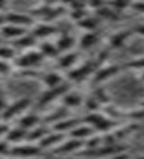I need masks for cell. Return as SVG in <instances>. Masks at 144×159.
<instances>
[{"label":"cell","instance_id":"obj_21","mask_svg":"<svg viewBox=\"0 0 144 159\" xmlns=\"http://www.w3.org/2000/svg\"><path fill=\"white\" fill-rule=\"evenodd\" d=\"M38 51L43 56V59H57L59 57V51L56 48V43L48 42V40H43L38 46Z\"/></svg>","mask_w":144,"mask_h":159},{"label":"cell","instance_id":"obj_19","mask_svg":"<svg viewBox=\"0 0 144 159\" xmlns=\"http://www.w3.org/2000/svg\"><path fill=\"white\" fill-rule=\"evenodd\" d=\"M46 134H48V129H46L43 124H38V126H35L33 129L27 130V137H25V142L38 145V143H40V142L46 137Z\"/></svg>","mask_w":144,"mask_h":159},{"label":"cell","instance_id":"obj_37","mask_svg":"<svg viewBox=\"0 0 144 159\" xmlns=\"http://www.w3.org/2000/svg\"><path fill=\"white\" fill-rule=\"evenodd\" d=\"M136 159H144V156H139V157H136Z\"/></svg>","mask_w":144,"mask_h":159},{"label":"cell","instance_id":"obj_26","mask_svg":"<svg viewBox=\"0 0 144 159\" xmlns=\"http://www.w3.org/2000/svg\"><path fill=\"white\" fill-rule=\"evenodd\" d=\"M18 56V51L13 48L11 45H2L0 46V61H8L13 62Z\"/></svg>","mask_w":144,"mask_h":159},{"label":"cell","instance_id":"obj_11","mask_svg":"<svg viewBox=\"0 0 144 159\" xmlns=\"http://www.w3.org/2000/svg\"><path fill=\"white\" fill-rule=\"evenodd\" d=\"M78 62V52L70 51V52H63L57 57V69L60 70H71Z\"/></svg>","mask_w":144,"mask_h":159},{"label":"cell","instance_id":"obj_32","mask_svg":"<svg viewBox=\"0 0 144 159\" xmlns=\"http://www.w3.org/2000/svg\"><path fill=\"white\" fill-rule=\"evenodd\" d=\"M8 123H3V121H0V140L2 139H5V135H6V132H8Z\"/></svg>","mask_w":144,"mask_h":159},{"label":"cell","instance_id":"obj_1","mask_svg":"<svg viewBox=\"0 0 144 159\" xmlns=\"http://www.w3.org/2000/svg\"><path fill=\"white\" fill-rule=\"evenodd\" d=\"M44 59L38 49H29V51H24L21 56H16V59L13 61V67L19 70H33L40 67Z\"/></svg>","mask_w":144,"mask_h":159},{"label":"cell","instance_id":"obj_20","mask_svg":"<svg viewBox=\"0 0 144 159\" xmlns=\"http://www.w3.org/2000/svg\"><path fill=\"white\" fill-rule=\"evenodd\" d=\"M132 35V30H119V32H114L109 38V48L111 49H117V48H122L125 45V42L130 38Z\"/></svg>","mask_w":144,"mask_h":159},{"label":"cell","instance_id":"obj_14","mask_svg":"<svg viewBox=\"0 0 144 159\" xmlns=\"http://www.w3.org/2000/svg\"><path fill=\"white\" fill-rule=\"evenodd\" d=\"M36 43V38L30 34V32H27L25 35H22L21 38H18L16 42H13L11 43V46L15 48L16 51H29V49H33V45Z\"/></svg>","mask_w":144,"mask_h":159},{"label":"cell","instance_id":"obj_4","mask_svg":"<svg viewBox=\"0 0 144 159\" xmlns=\"http://www.w3.org/2000/svg\"><path fill=\"white\" fill-rule=\"evenodd\" d=\"M70 83L65 80V81L56 88H51V89H44V92L40 96V99H38V105L40 107H43V105H48L51 102H54L56 99H62L63 94H67V92L70 91Z\"/></svg>","mask_w":144,"mask_h":159},{"label":"cell","instance_id":"obj_2","mask_svg":"<svg viewBox=\"0 0 144 159\" xmlns=\"http://www.w3.org/2000/svg\"><path fill=\"white\" fill-rule=\"evenodd\" d=\"M41 148L35 143L22 142L19 145H11L10 150V157L11 159H32V157H40L41 156Z\"/></svg>","mask_w":144,"mask_h":159},{"label":"cell","instance_id":"obj_16","mask_svg":"<svg viewBox=\"0 0 144 159\" xmlns=\"http://www.w3.org/2000/svg\"><path fill=\"white\" fill-rule=\"evenodd\" d=\"M121 70V67H117V65H106V67H98L95 75H94V83L95 84H100L101 81L104 80H108L111 76H114L117 72Z\"/></svg>","mask_w":144,"mask_h":159},{"label":"cell","instance_id":"obj_31","mask_svg":"<svg viewBox=\"0 0 144 159\" xmlns=\"http://www.w3.org/2000/svg\"><path fill=\"white\" fill-rule=\"evenodd\" d=\"M87 5L92 7V8L100 10L101 7H104V0H87Z\"/></svg>","mask_w":144,"mask_h":159},{"label":"cell","instance_id":"obj_6","mask_svg":"<svg viewBox=\"0 0 144 159\" xmlns=\"http://www.w3.org/2000/svg\"><path fill=\"white\" fill-rule=\"evenodd\" d=\"M38 81L43 84L44 89H51V88H56V86L62 84L65 81V78L59 72H41L40 78H38Z\"/></svg>","mask_w":144,"mask_h":159},{"label":"cell","instance_id":"obj_13","mask_svg":"<svg viewBox=\"0 0 144 159\" xmlns=\"http://www.w3.org/2000/svg\"><path fill=\"white\" fill-rule=\"evenodd\" d=\"M83 143H84V142H81V140H74V139L63 140V142L59 145V147H56L52 151H54L56 154H70V153H74L76 150H79Z\"/></svg>","mask_w":144,"mask_h":159},{"label":"cell","instance_id":"obj_35","mask_svg":"<svg viewBox=\"0 0 144 159\" xmlns=\"http://www.w3.org/2000/svg\"><path fill=\"white\" fill-rule=\"evenodd\" d=\"M5 24H6V21H5V15H2V13H0V27H3Z\"/></svg>","mask_w":144,"mask_h":159},{"label":"cell","instance_id":"obj_5","mask_svg":"<svg viewBox=\"0 0 144 159\" xmlns=\"http://www.w3.org/2000/svg\"><path fill=\"white\" fill-rule=\"evenodd\" d=\"M5 21L6 24H13V25H19V27H32L35 24V19L30 15H25V13H18V11H10L5 15Z\"/></svg>","mask_w":144,"mask_h":159},{"label":"cell","instance_id":"obj_23","mask_svg":"<svg viewBox=\"0 0 144 159\" xmlns=\"http://www.w3.org/2000/svg\"><path fill=\"white\" fill-rule=\"evenodd\" d=\"M78 124H81L78 119H71V118H63L60 121H57L56 124H52V129L54 132H60V134H67L70 132L73 127H76Z\"/></svg>","mask_w":144,"mask_h":159},{"label":"cell","instance_id":"obj_30","mask_svg":"<svg viewBox=\"0 0 144 159\" xmlns=\"http://www.w3.org/2000/svg\"><path fill=\"white\" fill-rule=\"evenodd\" d=\"M10 150H11V145L5 139L0 140V156H8L10 154Z\"/></svg>","mask_w":144,"mask_h":159},{"label":"cell","instance_id":"obj_33","mask_svg":"<svg viewBox=\"0 0 144 159\" xmlns=\"http://www.w3.org/2000/svg\"><path fill=\"white\" fill-rule=\"evenodd\" d=\"M132 8H133L135 11L142 13V15H144V2H135V3L132 5Z\"/></svg>","mask_w":144,"mask_h":159},{"label":"cell","instance_id":"obj_34","mask_svg":"<svg viewBox=\"0 0 144 159\" xmlns=\"http://www.w3.org/2000/svg\"><path fill=\"white\" fill-rule=\"evenodd\" d=\"M133 32H135V34H138V35H141V37H144V24L136 25V27L133 29Z\"/></svg>","mask_w":144,"mask_h":159},{"label":"cell","instance_id":"obj_17","mask_svg":"<svg viewBox=\"0 0 144 159\" xmlns=\"http://www.w3.org/2000/svg\"><path fill=\"white\" fill-rule=\"evenodd\" d=\"M25 137H27V130H24L18 126L15 127H10L6 135H5V140L10 143V145H19L22 142H25Z\"/></svg>","mask_w":144,"mask_h":159},{"label":"cell","instance_id":"obj_24","mask_svg":"<svg viewBox=\"0 0 144 159\" xmlns=\"http://www.w3.org/2000/svg\"><path fill=\"white\" fill-rule=\"evenodd\" d=\"M98 32L97 30H94V32H86L81 38H79V48L81 49H89V48H92L94 45H97V42H98Z\"/></svg>","mask_w":144,"mask_h":159},{"label":"cell","instance_id":"obj_29","mask_svg":"<svg viewBox=\"0 0 144 159\" xmlns=\"http://www.w3.org/2000/svg\"><path fill=\"white\" fill-rule=\"evenodd\" d=\"M127 67H130V69H136V70H142L144 72V56L142 57H138V59H135V61H132Z\"/></svg>","mask_w":144,"mask_h":159},{"label":"cell","instance_id":"obj_3","mask_svg":"<svg viewBox=\"0 0 144 159\" xmlns=\"http://www.w3.org/2000/svg\"><path fill=\"white\" fill-rule=\"evenodd\" d=\"M30 99L29 97H22V99H18L15 100L13 103H8L5 110L2 111V115H0V119H2L3 123H8L11 121V119L15 118H19L21 115H24L25 111H27V108L30 107Z\"/></svg>","mask_w":144,"mask_h":159},{"label":"cell","instance_id":"obj_7","mask_svg":"<svg viewBox=\"0 0 144 159\" xmlns=\"http://www.w3.org/2000/svg\"><path fill=\"white\" fill-rule=\"evenodd\" d=\"M57 32V27L56 25H52L49 22H38V24H33V29H32V35L36 38V40H46L48 37L54 35Z\"/></svg>","mask_w":144,"mask_h":159},{"label":"cell","instance_id":"obj_36","mask_svg":"<svg viewBox=\"0 0 144 159\" xmlns=\"http://www.w3.org/2000/svg\"><path fill=\"white\" fill-rule=\"evenodd\" d=\"M56 2H59V0H44V3L46 5H49V7H54V3Z\"/></svg>","mask_w":144,"mask_h":159},{"label":"cell","instance_id":"obj_22","mask_svg":"<svg viewBox=\"0 0 144 159\" xmlns=\"http://www.w3.org/2000/svg\"><path fill=\"white\" fill-rule=\"evenodd\" d=\"M83 103V97L79 92H74V91H68L67 94L62 96V105L65 108H76Z\"/></svg>","mask_w":144,"mask_h":159},{"label":"cell","instance_id":"obj_9","mask_svg":"<svg viewBox=\"0 0 144 159\" xmlns=\"http://www.w3.org/2000/svg\"><path fill=\"white\" fill-rule=\"evenodd\" d=\"M94 72V64L92 62H86L79 67H73L68 73V78L71 81H83L84 78H87L90 73Z\"/></svg>","mask_w":144,"mask_h":159},{"label":"cell","instance_id":"obj_15","mask_svg":"<svg viewBox=\"0 0 144 159\" xmlns=\"http://www.w3.org/2000/svg\"><path fill=\"white\" fill-rule=\"evenodd\" d=\"M92 135H94V129L89 124H78L76 127H73L70 130V137L74 140H81V142L89 140Z\"/></svg>","mask_w":144,"mask_h":159},{"label":"cell","instance_id":"obj_27","mask_svg":"<svg viewBox=\"0 0 144 159\" xmlns=\"http://www.w3.org/2000/svg\"><path fill=\"white\" fill-rule=\"evenodd\" d=\"M15 67H13V62L8 61H0V76H8L13 73Z\"/></svg>","mask_w":144,"mask_h":159},{"label":"cell","instance_id":"obj_10","mask_svg":"<svg viewBox=\"0 0 144 159\" xmlns=\"http://www.w3.org/2000/svg\"><path fill=\"white\" fill-rule=\"evenodd\" d=\"M65 140V134H60V132H52V134H46V137L38 143V147H40L41 150H54L56 147H59V145Z\"/></svg>","mask_w":144,"mask_h":159},{"label":"cell","instance_id":"obj_12","mask_svg":"<svg viewBox=\"0 0 144 159\" xmlns=\"http://www.w3.org/2000/svg\"><path fill=\"white\" fill-rule=\"evenodd\" d=\"M74 45H76V40H74L71 35L65 34V32L59 35L57 42H56V48H57V51H59V54H63V52L73 51Z\"/></svg>","mask_w":144,"mask_h":159},{"label":"cell","instance_id":"obj_8","mask_svg":"<svg viewBox=\"0 0 144 159\" xmlns=\"http://www.w3.org/2000/svg\"><path fill=\"white\" fill-rule=\"evenodd\" d=\"M27 34V29L19 27V25H13V24H5L3 27H0V35H2L5 40H10V42H16L18 38H21L22 35Z\"/></svg>","mask_w":144,"mask_h":159},{"label":"cell","instance_id":"obj_18","mask_svg":"<svg viewBox=\"0 0 144 159\" xmlns=\"http://www.w3.org/2000/svg\"><path fill=\"white\" fill-rule=\"evenodd\" d=\"M38 124H41L40 116H38V115H33V113H24V115L19 116V121H18L16 126L21 127V129H24V130H30V129H33V127L38 126Z\"/></svg>","mask_w":144,"mask_h":159},{"label":"cell","instance_id":"obj_38","mask_svg":"<svg viewBox=\"0 0 144 159\" xmlns=\"http://www.w3.org/2000/svg\"><path fill=\"white\" fill-rule=\"evenodd\" d=\"M32 159H41V157H32Z\"/></svg>","mask_w":144,"mask_h":159},{"label":"cell","instance_id":"obj_28","mask_svg":"<svg viewBox=\"0 0 144 159\" xmlns=\"http://www.w3.org/2000/svg\"><path fill=\"white\" fill-rule=\"evenodd\" d=\"M111 8L112 10H116L117 13H121V11H124V10H127L128 8V5H130V0H111Z\"/></svg>","mask_w":144,"mask_h":159},{"label":"cell","instance_id":"obj_39","mask_svg":"<svg viewBox=\"0 0 144 159\" xmlns=\"http://www.w3.org/2000/svg\"><path fill=\"white\" fill-rule=\"evenodd\" d=\"M142 105H144V102H142Z\"/></svg>","mask_w":144,"mask_h":159},{"label":"cell","instance_id":"obj_25","mask_svg":"<svg viewBox=\"0 0 144 159\" xmlns=\"http://www.w3.org/2000/svg\"><path fill=\"white\" fill-rule=\"evenodd\" d=\"M98 25V18H90V16H84L83 19L78 21V27L84 29L86 32H94Z\"/></svg>","mask_w":144,"mask_h":159}]
</instances>
